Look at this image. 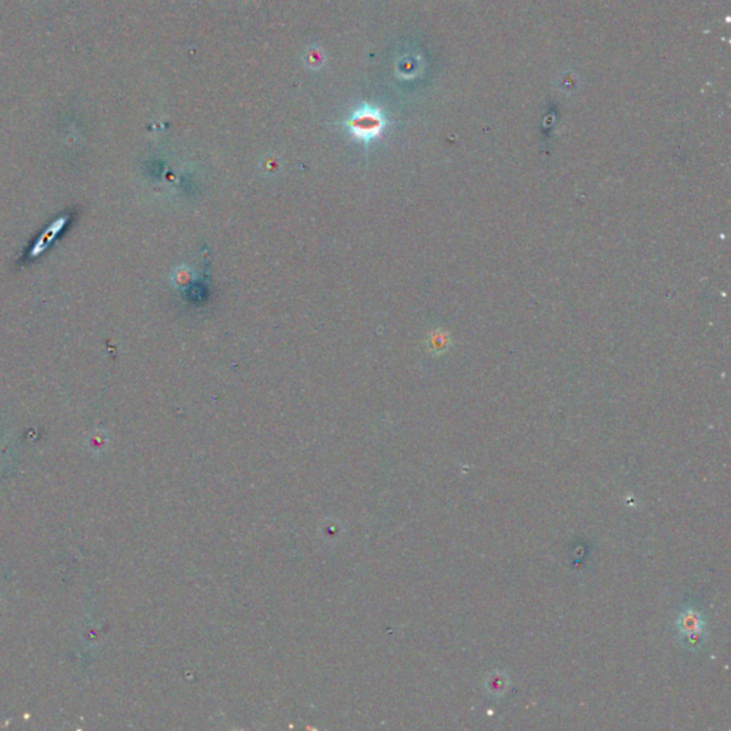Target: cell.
I'll return each mask as SVG.
<instances>
[{"mask_svg": "<svg viewBox=\"0 0 731 731\" xmlns=\"http://www.w3.org/2000/svg\"><path fill=\"white\" fill-rule=\"evenodd\" d=\"M385 126V117L380 109L364 104L346 120V127L353 137L370 143L377 138Z\"/></svg>", "mask_w": 731, "mask_h": 731, "instance_id": "6da1fadb", "label": "cell"}]
</instances>
